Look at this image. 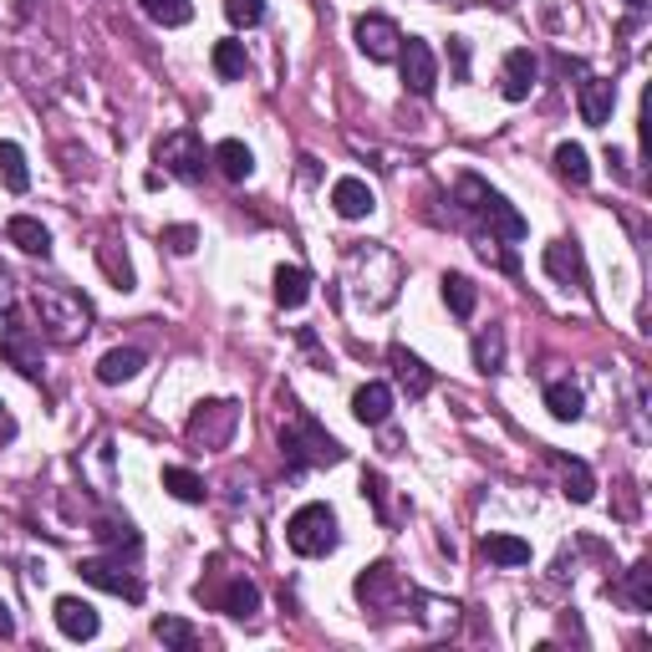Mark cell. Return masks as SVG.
<instances>
[{
    "label": "cell",
    "instance_id": "obj_28",
    "mask_svg": "<svg viewBox=\"0 0 652 652\" xmlns=\"http://www.w3.org/2000/svg\"><path fill=\"white\" fill-rule=\"evenodd\" d=\"M561 464V484H566V495L576 500V505H592L596 500V474L586 470L581 460H556Z\"/></svg>",
    "mask_w": 652,
    "mask_h": 652
},
{
    "label": "cell",
    "instance_id": "obj_30",
    "mask_svg": "<svg viewBox=\"0 0 652 652\" xmlns=\"http://www.w3.org/2000/svg\"><path fill=\"white\" fill-rule=\"evenodd\" d=\"M164 490H169L174 500H184V505H199V500H205V480L194 470H179V464L164 470Z\"/></svg>",
    "mask_w": 652,
    "mask_h": 652
},
{
    "label": "cell",
    "instance_id": "obj_22",
    "mask_svg": "<svg viewBox=\"0 0 652 652\" xmlns=\"http://www.w3.org/2000/svg\"><path fill=\"white\" fill-rule=\"evenodd\" d=\"M215 606H219L225 616H240V622H250V616L260 612V586H255V581H245V576H235L230 586L219 592Z\"/></svg>",
    "mask_w": 652,
    "mask_h": 652
},
{
    "label": "cell",
    "instance_id": "obj_31",
    "mask_svg": "<svg viewBox=\"0 0 652 652\" xmlns=\"http://www.w3.org/2000/svg\"><path fill=\"white\" fill-rule=\"evenodd\" d=\"M0 179L11 194H26L31 189V169H26V154L16 144H0Z\"/></svg>",
    "mask_w": 652,
    "mask_h": 652
},
{
    "label": "cell",
    "instance_id": "obj_25",
    "mask_svg": "<svg viewBox=\"0 0 652 652\" xmlns=\"http://www.w3.org/2000/svg\"><path fill=\"white\" fill-rule=\"evenodd\" d=\"M306 296H312V276H306L302 266H280L276 270V302L286 306V312H296V306H306Z\"/></svg>",
    "mask_w": 652,
    "mask_h": 652
},
{
    "label": "cell",
    "instance_id": "obj_19",
    "mask_svg": "<svg viewBox=\"0 0 652 652\" xmlns=\"http://www.w3.org/2000/svg\"><path fill=\"white\" fill-rule=\"evenodd\" d=\"M209 164H215V169L225 174V179H230V184H245V179H250V174H255V154L240 144V138H225V144H215V154H209Z\"/></svg>",
    "mask_w": 652,
    "mask_h": 652
},
{
    "label": "cell",
    "instance_id": "obj_17",
    "mask_svg": "<svg viewBox=\"0 0 652 652\" xmlns=\"http://www.w3.org/2000/svg\"><path fill=\"white\" fill-rule=\"evenodd\" d=\"M332 209H337L342 219H367L377 209V194L367 189L363 179H352V174H347V179L332 184Z\"/></svg>",
    "mask_w": 652,
    "mask_h": 652
},
{
    "label": "cell",
    "instance_id": "obj_2",
    "mask_svg": "<svg viewBox=\"0 0 652 652\" xmlns=\"http://www.w3.org/2000/svg\"><path fill=\"white\" fill-rule=\"evenodd\" d=\"M280 454L290 470H312V464H342V444L326 434L316 418H306L290 403V423H280Z\"/></svg>",
    "mask_w": 652,
    "mask_h": 652
},
{
    "label": "cell",
    "instance_id": "obj_5",
    "mask_svg": "<svg viewBox=\"0 0 652 652\" xmlns=\"http://www.w3.org/2000/svg\"><path fill=\"white\" fill-rule=\"evenodd\" d=\"M454 194H460V205L470 209V215H480L484 225H490V235H500V240H525V219H520V209H510L505 194H495L484 179L464 174Z\"/></svg>",
    "mask_w": 652,
    "mask_h": 652
},
{
    "label": "cell",
    "instance_id": "obj_21",
    "mask_svg": "<svg viewBox=\"0 0 652 652\" xmlns=\"http://www.w3.org/2000/svg\"><path fill=\"white\" fill-rule=\"evenodd\" d=\"M138 373H144V352H138V347H112L108 357L97 363V383H108V387L134 383Z\"/></svg>",
    "mask_w": 652,
    "mask_h": 652
},
{
    "label": "cell",
    "instance_id": "obj_7",
    "mask_svg": "<svg viewBox=\"0 0 652 652\" xmlns=\"http://www.w3.org/2000/svg\"><path fill=\"white\" fill-rule=\"evenodd\" d=\"M154 158L174 174V179H184V184H199V179H205V169H209L205 144H199V134H189V128H179V134H169V138H158Z\"/></svg>",
    "mask_w": 652,
    "mask_h": 652
},
{
    "label": "cell",
    "instance_id": "obj_24",
    "mask_svg": "<svg viewBox=\"0 0 652 652\" xmlns=\"http://www.w3.org/2000/svg\"><path fill=\"white\" fill-rule=\"evenodd\" d=\"M484 561H495V566H531V541H520V535H484Z\"/></svg>",
    "mask_w": 652,
    "mask_h": 652
},
{
    "label": "cell",
    "instance_id": "obj_27",
    "mask_svg": "<svg viewBox=\"0 0 652 652\" xmlns=\"http://www.w3.org/2000/svg\"><path fill=\"white\" fill-rule=\"evenodd\" d=\"M545 408L556 413L561 423H576L581 413H586V398H581L576 383H551V387H545Z\"/></svg>",
    "mask_w": 652,
    "mask_h": 652
},
{
    "label": "cell",
    "instance_id": "obj_33",
    "mask_svg": "<svg viewBox=\"0 0 652 652\" xmlns=\"http://www.w3.org/2000/svg\"><path fill=\"white\" fill-rule=\"evenodd\" d=\"M148 21L158 26H189L194 21V0H138Z\"/></svg>",
    "mask_w": 652,
    "mask_h": 652
},
{
    "label": "cell",
    "instance_id": "obj_9",
    "mask_svg": "<svg viewBox=\"0 0 652 652\" xmlns=\"http://www.w3.org/2000/svg\"><path fill=\"white\" fill-rule=\"evenodd\" d=\"M0 352H6V363L26 377H41V342L31 337V326L21 316H6V332H0Z\"/></svg>",
    "mask_w": 652,
    "mask_h": 652
},
{
    "label": "cell",
    "instance_id": "obj_42",
    "mask_svg": "<svg viewBox=\"0 0 652 652\" xmlns=\"http://www.w3.org/2000/svg\"><path fill=\"white\" fill-rule=\"evenodd\" d=\"M628 6H642V0H628Z\"/></svg>",
    "mask_w": 652,
    "mask_h": 652
},
{
    "label": "cell",
    "instance_id": "obj_29",
    "mask_svg": "<svg viewBox=\"0 0 652 652\" xmlns=\"http://www.w3.org/2000/svg\"><path fill=\"white\" fill-rule=\"evenodd\" d=\"M474 367H480V373H500V367H505V332H500V326H490V332L474 337Z\"/></svg>",
    "mask_w": 652,
    "mask_h": 652
},
{
    "label": "cell",
    "instance_id": "obj_26",
    "mask_svg": "<svg viewBox=\"0 0 652 652\" xmlns=\"http://www.w3.org/2000/svg\"><path fill=\"white\" fill-rule=\"evenodd\" d=\"M438 286H444L448 312L460 316V322H470V316H474V302H480V290H474V280H470V276H460V270H448V276L438 280Z\"/></svg>",
    "mask_w": 652,
    "mask_h": 652
},
{
    "label": "cell",
    "instance_id": "obj_40",
    "mask_svg": "<svg viewBox=\"0 0 652 652\" xmlns=\"http://www.w3.org/2000/svg\"><path fill=\"white\" fill-rule=\"evenodd\" d=\"M448 47H454V72H470V51H464V41H448Z\"/></svg>",
    "mask_w": 652,
    "mask_h": 652
},
{
    "label": "cell",
    "instance_id": "obj_41",
    "mask_svg": "<svg viewBox=\"0 0 652 652\" xmlns=\"http://www.w3.org/2000/svg\"><path fill=\"white\" fill-rule=\"evenodd\" d=\"M0 638H16V616H11V606L0 602Z\"/></svg>",
    "mask_w": 652,
    "mask_h": 652
},
{
    "label": "cell",
    "instance_id": "obj_12",
    "mask_svg": "<svg viewBox=\"0 0 652 652\" xmlns=\"http://www.w3.org/2000/svg\"><path fill=\"white\" fill-rule=\"evenodd\" d=\"M51 616H57L61 638H72V642H92V638H97V628H102L97 606H92V602H82V596H57Z\"/></svg>",
    "mask_w": 652,
    "mask_h": 652
},
{
    "label": "cell",
    "instance_id": "obj_13",
    "mask_svg": "<svg viewBox=\"0 0 652 652\" xmlns=\"http://www.w3.org/2000/svg\"><path fill=\"white\" fill-rule=\"evenodd\" d=\"M82 581H92L97 592H112V596H128V602H144V581L128 576L118 561H82Z\"/></svg>",
    "mask_w": 652,
    "mask_h": 652
},
{
    "label": "cell",
    "instance_id": "obj_15",
    "mask_svg": "<svg viewBox=\"0 0 652 652\" xmlns=\"http://www.w3.org/2000/svg\"><path fill=\"white\" fill-rule=\"evenodd\" d=\"M541 266H545V276H551V280H561V286H586V260H581V250H576L571 240L545 245Z\"/></svg>",
    "mask_w": 652,
    "mask_h": 652
},
{
    "label": "cell",
    "instance_id": "obj_1",
    "mask_svg": "<svg viewBox=\"0 0 652 652\" xmlns=\"http://www.w3.org/2000/svg\"><path fill=\"white\" fill-rule=\"evenodd\" d=\"M398 286H403V260L387 245H352L347 260H342V290L357 312H383V306L398 302Z\"/></svg>",
    "mask_w": 652,
    "mask_h": 652
},
{
    "label": "cell",
    "instance_id": "obj_23",
    "mask_svg": "<svg viewBox=\"0 0 652 652\" xmlns=\"http://www.w3.org/2000/svg\"><path fill=\"white\" fill-rule=\"evenodd\" d=\"M387 363H393V373H398V383L408 387V398H423V393L434 387V373H428V367H423V363H418V357H413L408 347H393V352H387Z\"/></svg>",
    "mask_w": 652,
    "mask_h": 652
},
{
    "label": "cell",
    "instance_id": "obj_16",
    "mask_svg": "<svg viewBox=\"0 0 652 652\" xmlns=\"http://www.w3.org/2000/svg\"><path fill=\"white\" fill-rule=\"evenodd\" d=\"M352 413H357V423H367V428H383V423L393 418V387L363 383L357 393H352Z\"/></svg>",
    "mask_w": 652,
    "mask_h": 652
},
{
    "label": "cell",
    "instance_id": "obj_37",
    "mask_svg": "<svg viewBox=\"0 0 652 652\" xmlns=\"http://www.w3.org/2000/svg\"><path fill=\"white\" fill-rule=\"evenodd\" d=\"M628 596L638 612H652V566L648 561H638V566L628 571Z\"/></svg>",
    "mask_w": 652,
    "mask_h": 652
},
{
    "label": "cell",
    "instance_id": "obj_18",
    "mask_svg": "<svg viewBox=\"0 0 652 652\" xmlns=\"http://www.w3.org/2000/svg\"><path fill=\"white\" fill-rule=\"evenodd\" d=\"M612 108H616V87L606 82V77H586V82H581V122L606 128V122H612Z\"/></svg>",
    "mask_w": 652,
    "mask_h": 652
},
{
    "label": "cell",
    "instance_id": "obj_4",
    "mask_svg": "<svg viewBox=\"0 0 652 652\" xmlns=\"http://www.w3.org/2000/svg\"><path fill=\"white\" fill-rule=\"evenodd\" d=\"M337 510L322 505V500H312V505H302L296 515L286 520V545L296 551V556L316 561V556H332L337 551Z\"/></svg>",
    "mask_w": 652,
    "mask_h": 652
},
{
    "label": "cell",
    "instance_id": "obj_32",
    "mask_svg": "<svg viewBox=\"0 0 652 652\" xmlns=\"http://www.w3.org/2000/svg\"><path fill=\"white\" fill-rule=\"evenodd\" d=\"M215 72L225 77V82H235V77L250 72V57H245V41H215Z\"/></svg>",
    "mask_w": 652,
    "mask_h": 652
},
{
    "label": "cell",
    "instance_id": "obj_34",
    "mask_svg": "<svg viewBox=\"0 0 652 652\" xmlns=\"http://www.w3.org/2000/svg\"><path fill=\"white\" fill-rule=\"evenodd\" d=\"M556 174H561V179H571V184H586V179H592L586 148H581V144H561L556 148Z\"/></svg>",
    "mask_w": 652,
    "mask_h": 652
},
{
    "label": "cell",
    "instance_id": "obj_10",
    "mask_svg": "<svg viewBox=\"0 0 652 652\" xmlns=\"http://www.w3.org/2000/svg\"><path fill=\"white\" fill-rule=\"evenodd\" d=\"M352 37H357L363 57H373V61H393L403 47V31L387 21V16H363V21L352 26Z\"/></svg>",
    "mask_w": 652,
    "mask_h": 652
},
{
    "label": "cell",
    "instance_id": "obj_6",
    "mask_svg": "<svg viewBox=\"0 0 652 652\" xmlns=\"http://www.w3.org/2000/svg\"><path fill=\"white\" fill-rule=\"evenodd\" d=\"M235 428H240V403L209 398V403H199L189 418V444L194 448H225L235 438Z\"/></svg>",
    "mask_w": 652,
    "mask_h": 652
},
{
    "label": "cell",
    "instance_id": "obj_35",
    "mask_svg": "<svg viewBox=\"0 0 652 652\" xmlns=\"http://www.w3.org/2000/svg\"><path fill=\"white\" fill-rule=\"evenodd\" d=\"M97 260H102V270H108V280L118 290H134V266H128V255H118V245L102 240L97 245Z\"/></svg>",
    "mask_w": 652,
    "mask_h": 652
},
{
    "label": "cell",
    "instance_id": "obj_8",
    "mask_svg": "<svg viewBox=\"0 0 652 652\" xmlns=\"http://www.w3.org/2000/svg\"><path fill=\"white\" fill-rule=\"evenodd\" d=\"M398 72H403V87L408 92H418V97H428L438 87V61H434V51H428V41H418V37H408L398 47Z\"/></svg>",
    "mask_w": 652,
    "mask_h": 652
},
{
    "label": "cell",
    "instance_id": "obj_14",
    "mask_svg": "<svg viewBox=\"0 0 652 652\" xmlns=\"http://www.w3.org/2000/svg\"><path fill=\"white\" fill-rule=\"evenodd\" d=\"M535 77H541V61H535V51H510L505 57V72H500V92L510 97V102H525L535 87Z\"/></svg>",
    "mask_w": 652,
    "mask_h": 652
},
{
    "label": "cell",
    "instance_id": "obj_36",
    "mask_svg": "<svg viewBox=\"0 0 652 652\" xmlns=\"http://www.w3.org/2000/svg\"><path fill=\"white\" fill-rule=\"evenodd\" d=\"M154 638L164 642V648H179V652H189L194 642H199V632H194L189 622H179V616H158V622H154Z\"/></svg>",
    "mask_w": 652,
    "mask_h": 652
},
{
    "label": "cell",
    "instance_id": "obj_11",
    "mask_svg": "<svg viewBox=\"0 0 652 652\" xmlns=\"http://www.w3.org/2000/svg\"><path fill=\"white\" fill-rule=\"evenodd\" d=\"M357 602L373 606V612H387L393 602H403V581H398V571L387 566V561L367 566L363 576H357Z\"/></svg>",
    "mask_w": 652,
    "mask_h": 652
},
{
    "label": "cell",
    "instance_id": "obj_20",
    "mask_svg": "<svg viewBox=\"0 0 652 652\" xmlns=\"http://www.w3.org/2000/svg\"><path fill=\"white\" fill-rule=\"evenodd\" d=\"M6 240H11L16 250H26V255H41V260L51 255V230L41 225V219H31V215H11V225H6Z\"/></svg>",
    "mask_w": 652,
    "mask_h": 652
},
{
    "label": "cell",
    "instance_id": "obj_3",
    "mask_svg": "<svg viewBox=\"0 0 652 652\" xmlns=\"http://www.w3.org/2000/svg\"><path fill=\"white\" fill-rule=\"evenodd\" d=\"M37 316H41V332H47L51 342L87 337V322H92L87 302L77 296L72 286H61V280H51V286H37Z\"/></svg>",
    "mask_w": 652,
    "mask_h": 652
},
{
    "label": "cell",
    "instance_id": "obj_38",
    "mask_svg": "<svg viewBox=\"0 0 652 652\" xmlns=\"http://www.w3.org/2000/svg\"><path fill=\"white\" fill-rule=\"evenodd\" d=\"M230 26H260L266 21V0H225Z\"/></svg>",
    "mask_w": 652,
    "mask_h": 652
},
{
    "label": "cell",
    "instance_id": "obj_39",
    "mask_svg": "<svg viewBox=\"0 0 652 652\" xmlns=\"http://www.w3.org/2000/svg\"><path fill=\"white\" fill-rule=\"evenodd\" d=\"M164 245H169L174 255H189L194 245H199V230H194V225H169V230H164Z\"/></svg>",
    "mask_w": 652,
    "mask_h": 652
}]
</instances>
